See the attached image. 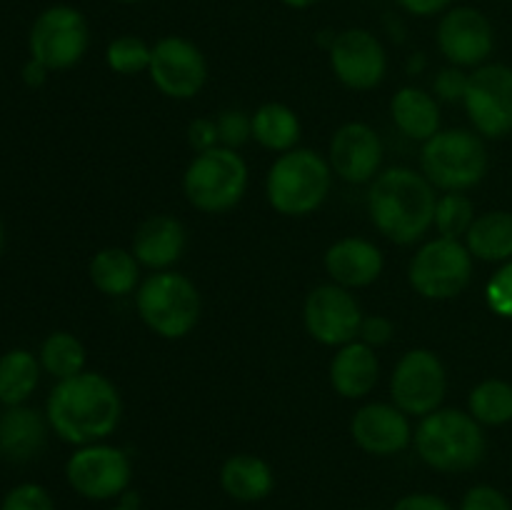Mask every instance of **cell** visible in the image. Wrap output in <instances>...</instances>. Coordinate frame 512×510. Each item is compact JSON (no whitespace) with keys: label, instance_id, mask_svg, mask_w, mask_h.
Listing matches in <instances>:
<instances>
[{"label":"cell","instance_id":"d4e9b609","mask_svg":"<svg viewBox=\"0 0 512 510\" xmlns=\"http://www.w3.org/2000/svg\"><path fill=\"white\" fill-rule=\"evenodd\" d=\"M90 283L110 298H123L138 290L140 285V263L133 250L125 248H103L90 260Z\"/></svg>","mask_w":512,"mask_h":510},{"label":"cell","instance_id":"ab89813d","mask_svg":"<svg viewBox=\"0 0 512 510\" xmlns=\"http://www.w3.org/2000/svg\"><path fill=\"white\" fill-rule=\"evenodd\" d=\"M390 510H455L445 498L435 493H408L398 498Z\"/></svg>","mask_w":512,"mask_h":510},{"label":"cell","instance_id":"5b68a950","mask_svg":"<svg viewBox=\"0 0 512 510\" xmlns=\"http://www.w3.org/2000/svg\"><path fill=\"white\" fill-rule=\"evenodd\" d=\"M140 320L165 340H180L195 330L200 320V293L193 280L175 270H155L140 280L135 290Z\"/></svg>","mask_w":512,"mask_h":510},{"label":"cell","instance_id":"d6986e66","mask_svg":"<svg viewBox=\"0 0 512 510\" xmlns=\"http://www.w3.org/2000/svg\"><path fill=\"white\" fill-rule=\"evenodd\" d=\"M383 250L368 238L348 235L325 250V270L335 285L343 288H368L383 275Z\"/></svg>","mask_w":512,"mask_h":510},{"label":"cell","instance_id":"4316f807","mask_svg":"<svg viewBox=\"0 0 512 510\" xmlns=\"http://www.w3.org/2000/svg\"><path fill=\"white\" fill-rule=\"evenodd\" d=\"M470 255L490 263H503L512 258V213L490 210L478 215L465 235Z\"/></svg>","mask_w":512,"mask_h":510},{"label":"cell","instance_id":"2e32d148","mask_svg":"<svg viewBox=\"0 0 512 510\" xmlns=\"http://www.w3.org/2000/svg\"><path fill=\"white\" fill-rule=\"evenodd\" d=\"M495 45L493 25L480 10L453 8L438 25V48L455 68H480Z\"/></svg>","mask_w":512,"mask_h":510},{"label":"cell","instance_id":"5bb4252c","mask_svg":"<svg viewBox=\"0 0 512 510\" xmlns=\"http://www.w3.org/2000/svg\"><path fill=\"white\" fill-rule=\"evenodd\" d=\"M363 318L365 315L355 295L343 285H318L305 298V330L310 333V338L328 348H343V345L358 340Z\"/></svg>","mask_w":512,"mask_h":510},{"label":"cell","instance_id":"8d00e7d4","mask_svg":"<svg viewBox=\"0 0 512 510\" xmlns=\"http://www.w3.org/2000/svg\"><path fill=\"white\" fill-rule=\"evenodd\" d=\"M468 73H463V68H450L440 70L438 78L433 83V93L438 100H445V103H463L465 90H468Z\"/></svg>","mask_w":512,"mask_h":510},{"label":"cell","instance_id":"f546056e","mask_svg":"<svg viewBox=\"0 0 512 510\" xmlns=\"http://www.w3.org/2000/svg\"><path fill=\"white\" fill-rule=\"evenodd\" d=\"M470 415L480 425H505L512 420V385L505 380H483L468 398Z\"/></svg>","mask_w":512,"mask_h":510},{"label":"cell","instance_id":"277c9868","mask_svg":"<svg viewBox=\"0 0 512 510\" xmlns=\"http://www.w3.org/2000/svg\"><path fill=\"white\" fill-rule=\"evenodd\" d=\"M333 185L328 158L310 148H293L278 155L265 178L270 208L288 218H305L325 203Z\"/></svg>","mask_w":512,"mask_h":510},{"label":"cell","instance_id":"1f68e13d","mask_svg":"<svg viewBox=\"0 0 512 510\" xmlns=\"http://www.w3.org/2000/svg\"><path fill=\"white\" fill-rule=\"evenodd\" d=\"M150 55H153V45H148L138 35H120V38L110 40L108 50H105L108 68L118 75H128V78L148 73Z\"/></svg>","mask_w":512,"mask_h":510},{"label":"cell","instance_id":"9c48e42d","mask_svg":"<svg viewBox=\"0 0 512 510\" xmlns=\"http://www.w3.org/2000/svg\"><path fill=\"white\" fill-rule=\"evenodd\" d=\"M88 45V20L73 5H50L30 25V58L43 63L50 73L78 65L88 53Z\"/></svg>","mask_w":512,"mask_h":510},{"label":"cell","instance_id":"ac0fdd59","mask_svg":"<svg viewBox=\"0 0 512 510\" xmlns=\"http://www.w3.org/2000/svg\"><path fill=\"white\" fill-rule=\"evenodd\" d=\"M413 433L408 413H403L395 403H368L355 410L350 420V435L355 445L380 458L403 453L413 443Z\"/></svg>","mask_w":512,"mask_h":510},{"label":"cell","instance_id":"60d3db41","mask_svg":"<svg viewBox=\"0 0 512 510\" xmlns=\"http://www.w3.org/2000/svg\"><path fill=\"white\" fill-rule=\"evenodd\" d=\"M450 3H453V0H398L400 8H405L413 15H420V18H430V15L443 13V10H448Z\"/></svg>","mask_w":512,"mask_h":510},{"label":"cell","instance_id":"74e56055","mask_svg":"<svg viewBox=\"0 0 512 510\" xmlns=\"http://www.w3.org/2000/svg\"><path fill=\"white\" fill-rule=\"evenodd\" d=\"M188 143L190 148L198 153H208V150L218 148L220 135H218V123L213 118H195L188 125Z\"/></svg>","mask_w":512,"mask_h":510},{"label":"cell","instance_id":"ee69618b","mask_svg":"<svg viewBox=\"0 0 512 510\" xmlns=\"http://www.w3.org/2000/svg\"><path fill=\"white\" fill-rule=\"evenodd\" d=\"M110 510H140V505L130 503V500H120V503L115 505V508H110Z\"/></svg>","mask_w":512,"mask_h":510},{"label":"cell","instance_id":"bcb514c9","mask_svg":"<svg viewBox=\"0 0 512 510\" xmlns=\"http://www.w3.org/2000/svg\"><path fill=\"white\" fill-rule=\"evenodd\" d=\"M118 3H140V0H118Z\"/></svg>","mask_w":512,"mask_h":510},{"label":"cell","instance_id":"cb8c5ba5","mask_svg":"<svg viewBox=\"0 0 512 510\" xmlns=\"http://www.w3.org/2000/svg\"><path fill=\"white\" fill-rule=\"evenodd\" d=\"M390 115H393V123L405 138L425 140L433 138L435 133H440V103L435 95H430L428 90L415 88V85H405L390 100Z\"/></svg>","mask_w":512,"mask_h":510},{"label":"cell","instance_id":"7bdbcfd3","mask_svg":"<svg viewBox=\"0 0 512 510\" xmlns=\"http://www.w3.org/2000/svg\"><path fill=\"white\" fill-rule=\"evenodd\" d=\"M288 8H295V10H305V8H313L315 3H320V0H283Z\"/></svg>","mask_w":512,"mask_h":510},{"label":"cell","instance_id":"b9f144b4","mask_svg":"<svg viewBox=\"0 0 512 510\" xmlns=\"http://www.w3.org/2000/svg\"><path fill=\"white\" fill-rule=\"evenodd\" d=\"M48 75L50 70L45 68L43 63H38L35 58H28V63H25L23 70H20V78H23V83L28 85V88H40V85H45Z\"/></svg>","mask_w":512,"mask_h":510},{"label":"cell","instance_id":"f35d334b","mask_svg":"<svg viewBox=\"0 0 512 510\" xmlns=\"http://www.w3.org/2000/svg\"><path fill=\"white\" fill-rule=\"evenodd\" d=\"M393 330L395 325L390 318H385V315H368V318H363V323H360L358 340L368 343L370 348H380V345L390 343Z\"/></svg>","mask_w":512,"mask_h":510},{"label":"cell","instance_id":"ba28073f","mask_svg":"<svg viewBox=\"0 0 512 510\" xmlns=\"http://www.w3.org/2000/svg\"><path fill=\"white\" fill-rule=\"evenodd\" d=\"M473 278L468 245L450 238H433L418 248L408 268V280L425 300H450L463 293Z\"/></svg>","mask_w":512,"mask_h":510},{"label":"cell","instance_id":"8fae6325","mask_svg":"<svg viewBox=\"0 0 512 510\" xmlns=\"http://www.w3.org/2000/svg\"><path fill=\"white\" fill-rule=\"evenodd\" d=\"M448 390V373L438 353L428 348H413L398 360L390 375V398L403 413L425 415L435 413L443 405Z\"/></svg>","mask_w":512,"mask_h":510},{"label":"cell","instance_id":"7dc6e473","mask_svg":"<svg viewBox=\"0 0 512 510\" xmlns=\"http://www.w3.org/2000/svg\"><path fill=\"white\" fill-rule=\"evenodd\" d=\"M360 510H370V508H360Z\"/></svg>","mask_w":512,"mask_h":510},{"label":"cell","instance_id":"d590c367","mask_svg":"<svg viewBox=\"0 0 512 510\" xmlns=\"http://www.w3.org/2000/svg\"><path fill=\"white\" fill-rule=\"evenodd\" d=\"M458 510H512L508 495L488 483L473 485L460 500Z\"/></svg>","mask_w":512,"mask_h":510},{"label":"cell","instance_id":"836d02e7","mask_svg":"<svg viewBox=\"0 0 512 510\" xmlns=\"http://www.w3.org/2000/svg\"><path fill=\"white\" fill-rule=\"evenodd\" d=\"M0 510H55V503L43 485L20 483L5 493Z\"/></svg>","mask_w":512,"mask_h":510},{"label":"cell","instance_id":"6da1fadb","mask_svg":"<svg viewBox=\"0 0 512 510\" xmlns=\"http://www.w3.org/2000/svg\"><path fill=\"white\" fill-rule=\"evenodd\" d=\"M123 400L118 388L105 375L83 370L68 380H58L45 400V418L50 430L63 443H105L118 430Z\"/></svg>","mask_w":512,"mask_h":510},{"label":"cell","instance_id":"30bf717a","mask_svg":"<svg viewBox=\"0 0 512 510\" xmlns=\"http://www.w3.org/2000/svg\"><path fill=\"white\" fill-rule=\"evenodd\" d=\"M65 480L80 498L105 503L123 498L133 483V463L123 448L108 443L80 445L65 463Z\"/></svg>","mask_w":512,"mask_h":510},{"label":"cell","instance_id":"8992f818","mask_svg":"<svg viewBox=\"0 0 512 510\" xmlns=\"http://www.w3.org/2000/svg\"><path fill=\"white\" fill-rule=\"evenodd\" d=\"M248 163L238 150L218 148L198 153L183 175V193L200 213H225L243 200L248 190Z\"/></svg>","mask_w":512,"mask_h":510},{"label":"cell","instance_id":"603a6c76","mask_svg":"<svg viewBox=\"0 0 512 510\" xmlns=\"http://www.w3.org/2000/svg\"><path fill=\"white\" fill-rule=\"evenodd\" d=\"M220 488L235 503H260L275 490V473L268 460L250 453L230 455L220 465Z\"/></svg>","mask_w":512,"mask_h":510},{"label":"cell","instance_id":"484cf974","mask_svg":"<svg viewBox=\"0 0 512 510\" xmlns=\"http://www.w3.org/2000/svg\"><path fill=\"white\" fill-rule=\"evenodd\" d=\"M38 353L25 348H10L0 355V405H25L40 385Z\"/></svg>","mask_w":512,"mask_h":510},{"label":"cell","instance_id":"3957f363","mask_svg":"<svg viewBox=\"0 0 512 510\" xmlns=\"http://www.w3.org/2000/svg\"><path fill=\"white\" fill-rule=\"evenodd\" d=\"M418 458L438 473H468L485 458L483 425L470 413L438 408L413 433Z\"/></svg>","mask_w":512,"mask_h":510},{"label":"cell","instance_id":"7a4b0ae2","mask_svg":"<svg viewBox=\"0 0 512 510\" xmlns=\"http://www.w3.org/2000/svg\"><path fill=\"white\" fill-rule=\"evenodd\" d=\"M438 195L430 180L413 168H388L368 190V213L380 235L413 245L433 228Z\"/></svg>","mask_w":512,"mask_h":510},{"label":"cell","instance_id":"44dd1931","mask_svg":"<svg viewBox=\"0 0 512 510\" xmlns=\"http://www.w3.org/2000/svg\"><path fill=\"white\" fill-rule=\"evenodd\" d=\"M48 418L33 405H10L0 413V455L10 463L38 458L48 440Z\"/></svg>","mask_w":512,"mask_h":510},{"label":"cell","instance_id":"f6af8a7d","mask_svg":"<svg viewBox=\"0 0 512 510\" xmlns=\"http://www.w3.org/2000/svg\"><path fill=\"white\" fill-rule=\"evenodd\" d=\"M5 248V228H3V223H0V250Z\"/></svg>","mask_w":512,"mask_h":510},{"label":"cell","instance_id":"e575fe53","mask_svg":"<svg viewBox=\"0 0 512 510\" xmlns=\"http://www.w3.org/2000/svg\"><path fill=\"white\" fill-rule=\"evenodd\" d=\"M485 298H488L493 313L503 315V318H512V260H508L490 278L488 288H485Z\"/></svg>","mask_w":512,"mask_h":510},{"label":"cell","instance_id":"4fadbf2b","mask_svg":"<svg viewBox=\"0 0 512 510\" xmlns=\"http://www.w3.org/2000/svg\"><path fill=\"white\" fill-rule=\"evenodd\" d=\"M148 75L165 98L190 100L205 88L208 63L193 40L168 35L153 45Z\"/></svg>","mask_w":512,"mask_h":510},{"label":"cell","instance_id":"e0dca14e","mask_svg":"<svg viewBox=\"0 0 512 510\" xmlns=\"http://www.w3.org/2000/svg\"><path fill=\"white\" fill-rule=\"evenodd\" d=\"M333 175L350 185L373 183L383 165V140L368 123H345L333 133L328 148Z\"/></svg>","mask_w":512,"mask_h":510},{"label":"cell","instance_id":"83f0119b","mask_svg":"<svg viewBox=\"0 0 512 510\" xmlns=\"http://www.w3.org/2000/svg\"><path fill=\"white\" fill-rule=\"evenodd\" d=\"M300 118L283 103H265L253 113V138L273 153H288L298 148Z\"/></svg>","mask_w":512,"mask_h":510},{"label":"cell","instance_id":"4dcf8cb0","mask_svg":"<svg viewBox=\"0 0 512 510\" xmlns=\"http://www.w3.org/2000/svg\"><path fill=\"white\" fill-rule=\"evenodd\" d=\"M473 220H475V210L468 195L463 193L440 195L438 205H435V218H433V228L438 230L440 238L460 240L463 235H468Z\"/></svg>","mask_w":512,"mask_h":510},{"label":"cell","instance_id":"52a82bcc","mask_svg":"<svg viewBox=\"0 0 512 510\" xmlns=\"http://www.w3.org/2000/svg\"><path fill=\"white\" fill-rule=\"evenodd\" d=\"M420 168L433 188L445 193H463L478 185L488 170L483 138L465 128L440 130L423 143Z\"/></svg>","mask_w":512,"mask_h":510},{"label":"cell","instance_id":"ffe728a7","mask_svg":"<svg viewBox=\"0 0 512 510\" xmlns=\"http://www.w3.org/2000/svg\"><path fill=\"white\" fill-rule=\"evenodd\" d=\"M188 233L185 225L173 215H150L138 225L133 235V255L140 265L150 270H168L183 255Z\"/></svg>","mask_w":512,"mask_h":510},{"label":"cell","instance_id":"f1b7e54d","mask_svg":"<svg viewBox=\"0 0 512 510\" xmlns=\"http://www.w3.org/2000/svg\"><path fill=\"white\" fill-rule=\"evenodd\" d=\"M38 360L43 373L55 378V383L68 380L85 370V345L80 343L78 335L68 330H55L40 343Z\"/></svg>","mask_w":512,"mask_h":510},{"label":"cell","instance_id":"7c38bea8","mask_svg":"<svg viewBox=\"0 0 512 510\" xmlns=\"http://www.w3.org/2000/svg\"><path fill=\"white\" fill-rule=\"evenodd\" d=\"M465 113L475 133L503 138L512 130V70L508 65H480L470 73L465 90Z\"/></svg>","mask_w":512,"mask_h":510},{"label":"cell","instance_id":"7402d4cb","mask_svg":"<svg viewBox=\"0 0 512 510\" xmlns=\"http://www.w3.org/2000/svg\"><path fill=\"white\" fill-rule=\"evenodd\" d=\"M380 380V360L375 348L363 340L338 348L330 360V385L338 395L348 400H360L373 393Z\"/></svg>","mask_w":512,"mask_h":510},{"label":"cell","instance_id":"d6a6232c","mask_svg":"<svg viewBox=\"0 0 512 510\" xmlns=\"http://www.w3.org/2000/svg\"><path fill=\"white\" fill-rule=\"evenodd\" d=\"M215 123H218V135L223 148L238 150L253 138V115L245 113V110H223V113L215 118Z\"/></svg>","mask_w":512,"mask_h":510},{"label":"cell","instance_id":"9a60e30c","mask_svg":"<svg viewBox=\"0 0 512 510\" xmlns=\"http://www.w3.org/2000/svg\"><path fill=\"white\" fill-rule=\"evenodd\" d=\"M330 68L345 88L373 90L388 73V55L370 30L348 28L330 43Z\"/></svg>","mask_w":512,"mask_h":510}]
</instances>
